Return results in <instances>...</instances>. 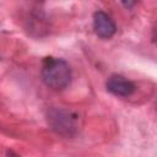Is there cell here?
Here are the masks:
<instances>
[{
  "instance_id": "3957f363",
  "label": "cell",
  "mask_w": 157,
  "mask_h": 157,
  "mask_svg": "<svg viewBox=\"0 0 157 157\" xmlns=\"http://www.w3.org/2000/svg\"><path fill=\"white\" fill-rule=\"evenodd\" d=\"M105 88L117 97H130L135 92L134 82L119 74H113L107 78Z\"/></svg>"
},
{
  "instance_id": "7a4b0ae2",
  "label": "cell",
  "mask_w": 157,
  "mask_h": 157,
  "mask_svg": "<svg viewBox=\"0 0 157 157\" xmlns=\"http://www.w3.org/2000/svg\"><path fill=\"white\" fill-rule=\"evenodd\" d=\"M47 121L53 131L58 135L72 139L80 131V115L66 108H50L47 112Z\"/></svg>"
},
{
  "instance_id": "8992f818",
  "label": "cell",
  "mask_w": 157,
  "mask_h": 157,
  "mask_svg": "<svg viewBox=\"0 0 157 157\" xmlns=\"http://www.w3.org/2000/svg\"><path fill=\"white\" fill-rule=\"evenodd\" d=\"M136 2H123V5L125 6V7H131V6H134Z\"/></svg>"
},
{
  "instance_id": "5b68a950",
  "label": "cell",
  "mask_w": 157,
  "mask_h": 157,
  "mask_svg": "<svg viewBox=\"0 0 157 157\" xmlns=\"http://www.w3.org/2000/svg\"><path fill=\"white\" fill-rule=\"evenodd\" d=\"M6 156H7V157H21V156H18L17 153H15L13 151H7Z\"/></svg>"
},
{
  "instance_id": "6da1fadb",
  "label": "cell",
  "mask_w": 157,
  "mask_h": 157,
  "mask_svg": "<svg viewBox=\"0 0 157 157\" xmlns=\"http://www.w3.org/2000/svg\"><path fill=\"white\" fill-rule=\"evenodd\" d=\"M40 75L45 86L55 91L66 88L71 82V69L69 64L60 58H44Z\"/></svg>"
},
{
  "instance_id": "277c9868",
  "label": "cell",
  "mask_w": 157,
  "mask_h": 157,
  "mask_svg": "<svg viewBox=\"0 0 157 157\" xmlns=\"http://www.w3.org/2000/svg\"><path fill=\"white\" fill-rule=\"evenodd\" d=\"M93 31L97 37L109 39L115 34L117 26L110 15L104 11H96L93 13Z\"/></svg>"
}]
</instances>
